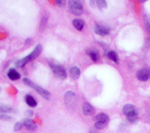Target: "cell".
<instances>
[{"instance_id":"cell-1","label":"cell","mask_w":150,"mask_h":133,"mask_svg":"<svg viewBox=\"0 0 150 133\" xmlns=\"http://www.w3.org/2000/svg\"><path fill=\"white\" fill-rule=\"evenodd\" d=\"M42 51V45L40 44H38L35 48L34 49V51L31 53L30 54H29L28 56H26V57L23 58L22 59L18 60V61H16V65L18 67H22L24 65H26L27 63H29V61H32L35 58H36L38 56L40 55V53Z\"/></svg>"},{"instance_id":"cell-2","label":"cell","mask_w":150,"mask_h":133,"mask_svg":"<svg viewBox=\"0 0 150 133\" xmlns=\"http://www.w3.org/2000/svg\"><path fill=\"white\" fill-rule=\"evenodd\" d=\"M23 81L26 86H29V87L35 89L38 94H40L42 96V97L45 98V99H49L50 96H51V94H50V92L48 91L42 89V87L39 86L38 85H37L36 83H35L34 82H32V80H29V78H26V77H24V78L23 79Z\"/></svg>"},{"instance_id":"cell-3","label":"cell","mask_w":150,"mask_h":133,"mask_svg":"<svg viewBox=\"0 0 150 133\" xmlns=\"http://www.w3.org/2000/svg\"><path fill=\"white\" fill-rule=\"evenodd\" d=\"M50 67L53 71L54 74L57 77H59L60 79H65L67 77V72L62 65L55 64H50Z\"/></svg>"},{"instance_id":"cell-4","label":"cell","mask_w":150,"mask_h":133,"mask_svg":"<svg viewBox=\"0 0 150 133\" xmlns=\"http://www.w3.org/2000/svg\"><path fill=\"white\" fill-rule=\"evenodd\" d=\"M69 8L71 13L76 15H81L83 13V6L79 1H69Z\"/></svg>"},{"instance_id":"cell-5","label":"cell","mask_w":150,"mask_h":133,"mask_svg":"<svg viewBox=\"0 0 150 133\" xmlns=\"http://www.w3.org/2000/svg\"><path fill=\"white\" fill-rule=\"evenodd\" d=\"M136 77L141 81H146L150 77V68L145 67L141 69L136 73Z\"/></svg>"},{"instance_id":"cell-6","label":"cell","mask_w":150,"mask_h":133,"mask_svg":"<svg viewBox=\"0 0 150 133\" xmlns=\"http://www.w3.org/2000/svg\"><path fill=\"white\" fill-rule=\"evenodd\" d=\"M122 113L126 116H130V115H138V110L134 105L127 104L125 105L122 108Z\"/></svg>"},{"instance_id":"cell-7","label":"cell","mask_w":150,"mask_h":133,"mask_svg":"<svg viewBox=\"0 0 150 133\" xmlns=\"http://www.w3.org/2000/svg\"><path fill=\"white\" fill-rule=\"evenodd\" d=\"M75 97L76 94L71 91H68L64 95V101L65 104L68 108H71L75 104Z\"/></svg>"},{"instance_id":"cell-8","label":"cell","mask_w":150,"mask_h":133,"mask_svg":"<svg viewBox=\"0 0 150 133\" xmlns=\"http://www.w3.org/2000/svg\"><path fill=\"white\" fill-rule=\"evenodd\" d=\"M94 31L97 34H99L100 36H105L109 34L110 29L107 26H102V25H95L94 27Z\"/></svg>"},{"instance_id":"cell-9","label":"cell","mask_w":150,"mask_h":133,"mask_svg":"<svg viewBox=\"0 0 150 133\" xmlns=\"http://www.w3.org/2000/svg\"><path fill=\"white\" fill-rule=\"evenodd\" d=\"M83 112L84 115H93L95 113V109H94L93 106L89 102H84L83 105Z\"/></svg>"},{"instance_id":"cell-10","label":"cell","mask_w":150,"mask_h":133,"mask_svg":"<svg viewBox=\"0 0 150 133\" xmlns=\"http://www.w3.org/2000/svg\"><path fill=\"white\" fill-rule=\"evenodd\" d=\"M23 126L26 127V129H28L29 130H35L38 127V125H37L36 123L33 120L30 119V118H26V119L23 120Z\"/></svg>"},{"instance_id":"cell-11","label":"cell","mask_w":150,"mask_h":133,"mask_svg":"<svg viewBox=\"0 0 150 133\" xmlns=\"http://www.w3.org/2000/svg\"><path fill=\"white\" fill-rule=\"evenodd\" d=\"M86 53L90 56L91 59L93 61H95V62H97L100 59V54L98 50L89 49L86 51Z\"/></svg>"},{"instance_id":"cell-12","label":"cell","mask_w":150,"mask_h":133,"mask_svg":"<svg viewBox=\"0 0 150 133\" xmlns=\"http://www.w3.org/2000/svg\"><path fill=\"white\" fill-rule=\"evenodd\" d=\"M94 120L95 121H100V122L105 123V124H107L108 123V121H109V117L108 116L107 114L100 113H98V115L94 117Z\"/></svg>"},{"instance_id":"cell-13","label":"cell","mask_w":150,"mask_h":133,"mask_svg":"<svg viewBox=\"0 0 150 133\" xmlns=\"http://www.w3.org/2000/svg\"><path fill=\"white\" fill-rule=\"evenodd\" d=\"M7 76H8L9 78L12 80H18L21 77V75L19 74L18 72L14 68H11L9 70V71L7 72Z\"/></svg>"},{"instance_id":"cell-14","label":"cell","mask_w":150,"mask_h":133,"mask_svg":"<svg viewBox=\"0 0 150 133\" xmlns=\"http://www.w3.org/2000/svg\"><path fill=\"white\" fill-rule=\"evenodd\" d=\"M70 73L71 77H73V79H75V80H76V79H78L80 77V69L78 67H76V66H73V67H72L70 69Z\"/></svg>"},{"instance_id":"cell-15","label":"cell","mask_w":150,"mask_h":133,"mask_svg":"<svg viewBox=\"0 0 150 133\" xmlns=\"http://www.w3.org/2000/svg\"><path fill=\"white\" fill-rule=\"evenodd\" d=\"M25 101H26V104H27L29 106L32 107V108H35L37 106V102L35 99H34L33 96L32 95L26 94L25 96Z\"/></svg>"},{"instance_id":"cell-16","label":"cell","mask_w":150,"mask_h":133,"mask_svg":"<svg viewBox=\"0 0 150 133\" xmlns=\"http://www.w3.org/2000/svg\"><path fill=\"white\" fill-rule=\"evenodd\" d=\"M73 23L75 28L79 31H81L84 26V22L81 19H75V20H73Z\"/></svg>"},{"instance_id":"cell-17","label":"cell","mask_w":150,"mask_h":133,"mask_svg":"<svg viewBox=\"0 0 150 133\" xmlns=\"http://www.w3.org/2000/svg\"><path fill=\"white\" fill-rule=\"evenodd\" d=\"M108 57L110 59L112 60L114 62L117 63V64L119 63L118 55H117V53L114 51H110L108 53Z\"/></svg>"},{"instance_id":"cell-18","label":"cell","mask_w":150,"mask_h":133,"mask_svg":"<svg viewBox=\"0 0 150 133\" xmlns=\"http://www.w3.org/2000/svg\"><path fill=\"white\" fill-rule=\"evenodd\" d=\"M13 111V108L10 106L4 105H0V113H11Z\"/></svg>"},{"instance_id":"cell-19","label":"cell","mask_w":150,"mask_h":133,"mask_svg":"<svg viewBox=\"0 0 150 133\" xmlns=\"http://www.w3.org/2000/svg\"><path fill=\"white\" fill-rule=\"evenodd\" d=\"M144 24L146 29L150 33V16L149 15H144Z\"/></svg>"},{"instance_id":"cell-20","label":"cell","mask_w":150,"mask_h":133,"mask_svg":"<svg viewBox=\"0 0 150 133\" xmlns=\"http://www.w3.org/2000/svg\"><path fill=\"white\" fill-rule=\"evenodd\" d=\"M107 124H105V123L100 122V121H95V128L98 129H103L105 128L106 127Z\"/></svg>"},{"instance_id":"cell-21","label":"cell","mask_w":150,"mask_h":133,"mask_svg":"<svg viewBox=\"0 0 150 133\" xmlns=\"http://www.w3.org/2000/svg\"><path fill=\"white\" fill-rule=\"evenodd\" d=\"M97 4H98V7L100 9H103L107 7V2L106 1H103V0H99L97 1Z\"/></svg>"},{"instance_id":"cell-22","label":"cell","mask_w":150,"mask_h":133,"mask_svg":"<svg viewBox=\"0 0 150 133\" xmlns=\"http://www.w3.org/2000/svg\"><path fill=\"white\" fill-rule=\"evenodd\" d=\"M127 118L130 123H132V124H134V123H136V121H138V119H139V117H138V115H130V116H127Z\"/></svg>"},{"instance_id":"cell-23","label":"cell","mask_w":150,"mask_h":133,"mask_svg":"<svg viewBox=\"0 0 150 133\" xmlns=\"http://www.w3.org/2000/svg\"><path fill=\"white\" fill-rule=\"evenodd\" d=\"M12 118V117L10 115H7V114L4 113H0V119L1 120H6V121H8Z\"/></svg>"},{"instance_id":"cell-24","label":"cell","mask_w":150,"mask_h":133,"mask_svg":"<svg viewBox=\"0 0 150 133\" xmlns=\"http://www.w3.org/2000/svg\"><path fill=\"white\" fill-rule=\"evenodd\" d=\"M23 123L17 122L16 124H15V126H14V130L16 132L19 131V130H20V129H21V128H22V127H23Z\"/></svg>"},{"instance_id":"cell-25","label":"cell","mask_w":150,"mask_h":133,"mask_svg":"<svg viewBox=\"0 0 150 133\" xmlns=\"http://www.w3.org/2000/svg\"><path fill=\"white\" fill-rule=\"evenodd\" d=\"M56 3H57V5L60 6V7H63V6L65 5L64 1H56Z\"/></svg>"},{"instance_id":"cell-26","label":"cell","mask_w":150,"mask_h":133,"mask_svg":"<svg viewBox=\"0 0 150 133\" xmlns=\"http://www.w3.org/2000/svg\"><path fill=\"white\" fill-rule=\"evenodd\" d=\"M26 115H27V116L31 117V116H32V115H33V112H32L31 110H27L26 112Z\"/></svg>"},{"instance_id":"cell-27","label":"cell","mask_w":150,"mask_h":133,"mask_svg":"<svg viewBox=\"0 0 150 133\" xmlns=\"http://www.w3.org/2000/svg\"><path fill=\"white\" fill-rule=\"evenodd\" d=\"M89 133H97V132L95 131V129H92V130H91L90 132H89Z\"/></svg>"},{"instance_id":"cell-28","label":"cell","mask_w":150,"mask_h":133,"mask_svg":"<svg viewBox=\"0 0 150 133\" xmlns=\"http://www.w3.org/2000/svg\"><path fill=\"white\" fill-rule=\"evenodd\" d=\"M0 91H1V88H0Z\"/></svg>"}]
</instances>
